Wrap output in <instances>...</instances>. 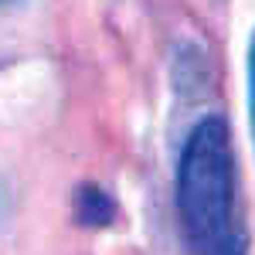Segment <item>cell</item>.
I'll list each match as a JSON object with an SVG mask.
<instances>
[{
    "label": "cell",
    "instance_id": "cell-1",
    "mask_svg": "<svg viewBox=\"0 0 255 255\" xmlns=\"http://www.w3.org/2000/svg\"><path fill=\"white\" fill-rule=\"evenodd\" d=\"M177 215L191 255H245L249 235L235 204V153L221 116L191 126L177 160Z\"/></svg>",
    "mask_w": 255,
    "mask_h": 255
},
{
    "label": "cell",
    "instance_id": "cell-2",
    "mask_svg": "<svg viewBox=\"0 0 255 255\" xmlns=\"http://www.w3.org/2000/svg\"><path fill=\"white\" fill-rule=\"evenodd\" d=\"M113 215H116V204H113V197L106 194L102 187L82 184L75 191V218L82 225H109Z\"/></svg>",
    "mask_w": 255,
    "mask_h": 255
},
{
    "label": "cell",
    "instance_id": "cell-3",
    "mask_svg": "<svg viewBox=\"0 0 255 255\" xmlns=\"http://www.w3.org/2000/svg\"><path fill=\"white\" fill-rule=\"evenodd\" d=\"M249 119H252V139H255V34L249 44Z\"/></svg>",
    "mask_w": 255,
    "mask_h": 255
},
{
    "label": "cell",
    "instance_id": "cell-4",
    "mask_svg": "<svg viewBox=\"0 0 255 255\" xmlns=\"http://www.w3.org/2000/svg\"><path fill=\"white\" fill-rule=\"evenodd\" d=\"M7 3H14V0H0V7H7Z\"/></svg>",
    "mask_w": 255,
    "mask_h": 255
}]
</instances>
